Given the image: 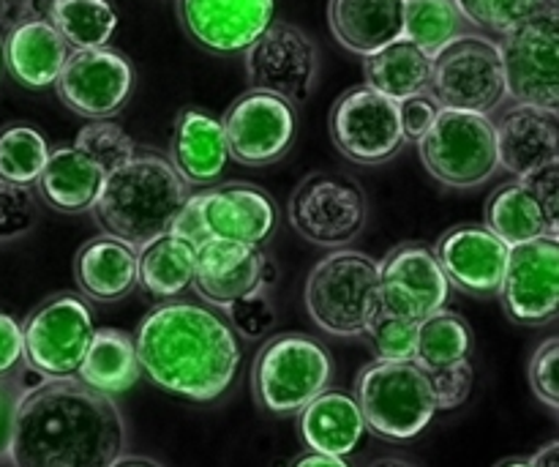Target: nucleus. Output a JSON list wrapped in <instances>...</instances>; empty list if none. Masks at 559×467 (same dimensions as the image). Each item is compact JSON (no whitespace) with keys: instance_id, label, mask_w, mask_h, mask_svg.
<instances>
[{"instance_id":"1","label":"nucleus","mask_w":559,"mask_h":467,"mask_svg":"<svg viewBox=\"0 0 559 467\" xmlns=\"http://www.w3.org/2000/svg\"><path fill=\"white\" fill-rule=\"evenodd\" d=\"M126 446L129 430L115 399L63 377L20 392L5 459L11 467H109Z\"/></svg>"},{"instance_id":"2","label":"nucleus","mask_w":559,"mask_h":467,"mask_svg":"<svg viewBox=\"0 0 559 467\" xmlns=\"http://www.w3.org/2000/svg\"><path fill=\"white\" fill-rule=\"evenodd\" d=\"M136 359L147 381L189 402H216L238 381L243 345L213 306L164 301L134 334Z\"/></svg>"},{"instance_id":"3","label":"nucleus","mask_w":559,"mask_h":467,"mask_svg":"<svg viewBox=\"0 0 559 467\" xmlns=\"http://www.w3.org/2000/svg\"><path fill=\"white\" fill-rule=\"evenodd\" d=\"M186 200L189 186L175 173L167 156L136 153L123 167L104 175L91 213L104 235L140 249L169 233V224Z\"/></svg>"},{"instance_id":"4","label":"nucleus","mask_w":559,"mask_h":467,"mask_svg":"<svg viewBox=\"0 0 559 467\" xmlns=\"http://www.w3.org/2000/svg\"><path fill=\"white\" fill-rule=\"evenodd\" d=\"M353 397L366 430L391 443L413 441L437 416L429 372L415 361H371L360 370Z\"/></svg>"},{"instance_id":"5","label":"nucleus","mask_w":559,"mask_h":467,"mask_svg":"<svg viewBox=\"0 0 559 467\" xmlns=\"http://www.w3.org/2000/svg\"><path fill=\"white\" fill-rule=\"evenodd\" d=\"M380 301V262L358 249H331L306 279L309 317L331 337H364Z\"/></svg>"},{"instance_id":"6","label":"nucleus","mask_w":559,"mask_h":467,"mask_svg":"<svg viewBox=\"0 0 559 467\" xmlns=\"http://www.w3.org/2000/svg\"><path fill=\"white\" fill-rule=\"evenodd\" d=\"M333 381V355L309 334H278L257 353L251 392L273 416H298Z\"/></svg>"},{"instance_id":"7","label":"nucleus","mask_w":559,"mask_h":467,"mask_svg":"<svg viewBox=\"0 0 559 467\" xmlns=\"http://www.w3.org/2000/svg\"><path fill=\"white\" fill-rule=\"evenodd\" d=\"M415 145L431 178L451 189L484 186L500 170L495 120L489 115L440 107L431 129Z\"/></svg>"},{"instance_id":"8","label":"nucleus","mask_w":559,"mask_h":467,"mask_svg":"<svg viewBox=\"0 0 559 467\" xmlns=\"http://www.w3.org/2000/svg\"><path fill=\"white\" fill-rule=\"evenodd\" d=\"M429 93L440 107L489 115L508 98L495 38L464 33L431 58Z\"/></svg>"},{"instance_id":"9","label":"nucleus","mask_w":559,"mask_h":467,"mask_svg":"<svg viewBox=\"0 0 559 467\" xmlns=\"http://www.w3.org/2000/svg\"><path fill=\"white\" fill-rule=\"evenodd\" d=\"M93 334H96V320L82 295H52L41 301L22 323L25 364L44 381L76 377Z\"/></svg>"},{"instance_id":"10","label":"nucleus","mask_w":559,"mask_h":467,"mask_svg":"<svg viewBox=\"0 0 559 467\" xmlns=\"http://www.w3.org/2000/svg\"><path fill=\"white\" fill-rule=\"evenodd\" d=\"M289 224L300 238L322 249H344L366 227L369 202L355 178L342 173H311L293 191Z\"/></svg>"},{"instance_id":"11","label":"nucleus","mask_w":559,"mask_h":467,"mask_svg":"<svg viewBox=\"0 0 559 467\" xmlns=\"http://www.w3.org/2000/svg\"><path fill=\"white\" fill-rule=\"evenodd\" d=\"M497 47L508 98L559 113V9L502 33Z\"/></svg>"},{"instance_id":"12","label":"nucleus","mask_w":559,"mask_h":467,"mask_svg":"<svg viewBox=\"0 0 559 467\" xmlns=\"http://www.w3.org/2000/svg\"><path fill=\"white\" fill-rule=\"evenodd\" d=\"M251 91H265L300 107L320 80V49L306 31L289 22H271L243 52Z\"/></svg>"},{"instance_id":"13","label":"nucleus","mask_w":559,"mask_h":467,"mask_svg":"<svg viewBox=\"0 0 559 467\" xmlns=\"http://www.w3.org/2000/svg\"><path fill=\"white\" fill-rule=\"evenodd\" d=\"M328 129L338 153L364 167L391 162L404 148L399 104L366 85L353 87L333 104Z\"/></svg>"},{"instance_id":"14","label":"nucleus","mask_w":559,"mask_h":467,"mask_svg":"<svg viewBox=\"0 0 559 467\" xmlns=\"http://www.w3.org/2000/svg\"><path fill=\"white\" fill-rule=\"evenodd\" d=\"M55 87L71 113L91 120H109L131 98L134 66L118 49H71Z\"/></svg>"},{"instance_id":"15","label":"nucleus","mask_w":559,"mask_h":467,"mask_svg":"<svg viewBox=\"0 0 559 467\" xmlns=\"http://www.w3.org/2000/svg\"><path fill=\"white\" fill-rule=\"evenodd\" d=\"M502 310L519 326H546L559 315V235L513 246L500 284Z\"/></svg>"},{"instance_id":"16","label":"nucleus","mask_w":559,"mask_h":467,"mask_svg":"<svg viewBox=\"0 0 559 467\" xmlns=\"http://www.w3.org/2000/svg\"><path fill=\"white\" fill-rule=\"evenodd\" d=\"M229 159L246 167L276 164L293 148L295 107L265 91H249L222 118Z\"/></svg>"},{"instance_id":"17","label":"nucleus","mask_w":559,"mask_h":467,"mask_svg":"<svg viewBox=\"0 0 559 467\" xmlns=\"http://www.w3.org/2000/svg\"><path fill=\"white\" fill-rule=\"evenodd\" d=\"M183 31L213 55L246 52L276 14V0H175Z\"/></svg>"},{"instance_id":"18","label":"nucleus","mask_w":559,"mask_h":467,"mask_svg":"<svg viewBox=\"0 0 559 467\" xmlns=\"http://www.w3.org/2000/svg\"><path fill=\"white\" fill-rule=\"evenodd\" d=\"M273 282V266L260 246L235 244V241L211 238L197 246L194 282L202 301L227 310L235 301L265 290Z\"/></svg>"},{"instance_id":"19","label":"nucleus","mask_w":559,"mask_h":467,"mask_svg":"<svg viewBox=\"0 0 559 467\" xmlns=\"http://www.w3.org/2000/svg\"><path fill=\"white\" fill-rule=\"evenodd\" d=\"M448 293L451 284L431 246L402 244L380 262V301L402 315L424 320L445 310Z\"/></svg>"},{"instance_id":"20","label":"nucleus","mask_w":559,"mask_h":467,"mask_svg":"<svg viewBox=\"0 0 559 467\" xmlns=\"http://www.w3.org/2000/svg\"><path fill=\"white\" fill-rule=\"evenodd\" d=\"M435 255L451 288L473 299H497L511 246L484 224H459L440 235Z\"/></svg>"},{"instance_id":"21","label":"nucleus","mask_w":559,"mask_h":467,"mask_svg":"<svg viewBox=\"0 0 559 467\" xmlns=\"http://www.w3.org/2000/svg\"><path fill=\"white\" fill-rule=\"evenodd\" d=\"M500 170L513 178L559 162V118L551 109L513 104L495 124Z\"/></svg>"},{"instance_id":"22","label":"nucleus","mask_w":559,"mask_h":467,"mask_svg":"<svg viewBox=\"0 0 559 467\" xmlns=\"http://www.w3.org/2000/svg\"><path fill=\"white\" fill-rule=\"evenodd\" d=\"M202 219L211 238L262 246L278 222L276 202L251 184H224L202 191Z\"/></svg>"},{"instance_id":"23","label":"nucleus","mask_w":559,"mask_h":467,"mask_svg":"<svg viewBox=\"0 0 559 467\" xmlns=\"http://www.w3.org/2000/svg\"><path fill=\"white\" fill-rule=\"evenodd\" d=\"M169 164L186 186H211L229 164L222 120L197 107L180 109L169 137Z\"/></svg>"},{"instance_id":"24","label":"nucleus","mask_w":559,"mask_h":467,"mask_svg":"<svg viewBox=\"0 0 559 467\" xmlns=\"http://www.w3.org/2000/svg\"><path fill=\"white\" fill-rule=\"evenodd\" d=\"M298 432L309 452L347 459L369 430L353 394L325 388L298 413Z\"/></svg>"},{"instance_id":"25","label":"nucleus","mask_w":559,"mask_h":467,"mask_svg":"<svg viewBox=\"0 0 559 467\" xmlns=\"http://www.w3.org/2000/svg\"><path fill=\"white\" fill-rule=\"evenodd\" d=\"M328 25L344 49L366 58L404 38V0H331Z\"/></svg>"},{"instance_id":"26","label":"nucleus","mask_w":559,"mask_h":467,"mask_svg":"<svg viewBox=\"0 0 559 467\" xmlns=\"http://www.w3.org/2000/svg\"><path fill=\"white\" fill-rule=\"evenodd\" d=\"M3 47V63L20 85L31 91L55 85L66 58L69 44L63 42L49 20H25L0 42Z\"/></svg>"},{"instance_id":"27","label":"nucleus","mask_w":559,"mask_h":467,"mask_svg":"<svg viewBox=\"0 0 559 467\" xmlns=\"http://www.w3.org/2000/svg\"><path fill=\"white\" fill-rule=\"evenodd\" d=\"M80 293L98 304H115L136 288V249L109 235L91 238L74 260Z\"/></svg>"},{"instance_id":"28","label":"nucleus","mask_w":559,"mask_h":467,"mask_svg":"<svg viewBox=\"0 0 559 467\" xmlns=\"http://www.w3.org/2000/svg\"><path fill=\"white\" fill-rule=\"evenodd\" d=\"M104 184V170L74 145L49 148L36 180L38 197L60 213H91Z\"/></svg>"},{"instance_id":"29","label":"nucleus","mask_w":559,"mask_h":467,"mask_svg":"<svg viewBox=\"0 0 559 467\" xmlns=\"http://www.w3.org/2000/svg\"><path fill=\"white\" fill-rule=\"evenodd\" d=\"M142 377L134 337L118 328H96L87 353L76 370V381L104 397H118L136 386Z\"/></svg>"},{"instance_id":"30","label":"nucleus","mask_w":559,"mask_h":467,"mask_svg":"<svg viewBox=\"0 0 559 467\" xmlns=\"http://www.w3.org/2000/svg\"><path fill=\"white\" fill-rule=\"evenodd\" d=\"M364 80L366 87L399 104L418 93H429L431 58L413 42L399 38V42L366 55Z\"/></svg>"},{"instance_id":"31","label":"nucleus","mask_w":559,"mask_h":467,"mask_svg":"<svg viewBox=\"0 0 559 467\" xmlns=\"http://www.w3.org/2000/svg\"><path fill=\"white\" fill-rule=\"evenodd\" d=\"M197 249L175 235L164 233L136 249V284L153 299L175 301L194 282Z\"/></svg>"},{"instance_id":"32","label":"nucleus","mask_w":559,"mask_h":467,"mask_svg":"<svg viewBox=\"0 0 559 467\" xmlns=\"http://www.w3.org/2000/svg\"><path fill=\"white\" fill-rule=\"evenodd\" d=\"M486 230L497 235L502 244L522 246L530 241L540 238V235H559L546 219L544 208L535 200L533 191L522 184V180H511L502 184L495 195L486 200Z\"/></svg>"},{"instance_id":"33","label":"nucleus","mask_w":559,"mask_h":467,"mask_svg":"<svg viewBox=\"0 0 559 467\" xmlns=\"http://www.w3.org/2000/svg\"><path fill=\"white\" fill-rule=\"evenodd\" d=\"M47 20L69 49H98L115 36L118 11L109 0H52Z\"/></svg>"},{"instance_id":"34","label":"nucleus","mask_w":559,"mask_h":467,"mask_svg":"<svg viewBox=\"0 0 559 467\" xmlns=\"http://www.w3.org/2000/svg\"><path fill=\"white\" fill-rule=\"evenodd\" d=\"M469 353H473V331L464 317L440 310L420 320L418 345H415V364L420 370H445L469 361Z\"/></svg>"},{"instance_id":"35","label":"nucleus","mask_w":559,"mask_h":467,"mask_svg":"<svg viewBox=\"0 0 559 467\" xmlns=\"http://www.w3.org/2000/svg\"><path fill=\"white\" fill-rule=\"evenodd\" d=\"M467 27V20L453 0H404V38L424 49L429 58L469 33Z\"/></svg>"},{"instance_id":"36","label":"nucleus","mask_w":559,"mask_h":467,"mask_svg":"<svg viewBox=\"0 0 559 467\" xmlns=\"http://www.w3.org/2000/svg\"><path fill=\"white\" fill-rule=\"evenodd\" d=\"M49 156V142L36 126L11 124L0 129V180L14 186H36Z\"/></svg>"},{"instance_id":"37","label":"nucleus","mask_w":559,"mask_h":467,"mask_svg":"<svg viewBox=\"0 0 559 467\" xmlns=\"http://www.w3.org/2000/svg\"><path fill=\"white\" fill-rule=\"evenodd\" d=\"M420 320L391 310L377 301L374 312L369 315L364 337H369L380 361H415V345H418Z\"/></svg>"},{"instance_id":"38","label":"nucleus","mask_w":559,"mask_h":467,"mask_svg":"<svg viewBox=\"0 0 559 467\" xmlns=\"http://www.w3.org/2000/svg\"><path fill=\"white\" fill-rule=\"evenodd\" d=\"M453 3L459 5L469 27L495 36L513 31L544 11L559 9V0H453Z\"/></svg>"},{"instance_id":"39","label":"nucleus","mask_w":559,"mask_h":467,"mask_svg":"<svg viewBox=\"0 0 559 467\" xmlns=\"http://www.w3.org/2000/svg\"><path fill=\"white\" fill-rule=\"evenodd\" d=\"M74 148L85 153L91 162H96L104 175L123 167L136 156L134 140L126 135L123 126L112 124V120H91L87 126H82L80 135L74 137Z\"/></svg>"},{"instance_id":"40","label":"nucleus","mask_w":559,"mask_h":467,"mask_svg":"<svg viewBox=\"0 0 559 467\" xmlns=\"http://www.w3.org/2000/svg\"><path fill=\"white\" fill-rule=\"evenodd\" d=\"M227 323L238 337L249 339V342H260L276 326V306H273L271 295L265 290H257V293L227 306Z\"/></svg>"},{"instance_id":"41","label":"nucleus","mask_w":559,"mask_h":467,"mask_svg":"<svg viewBox=\"0 0 559 467\" xmlns=\"http://www.w3.org/2000/svg\"><path fill=\"white\" fill-rule=\"evenodd\" d=\"M36 195L27 186L0 180V244L16 241L36 227Z\"/></svg>"},{"instance_id":"42","label":"nucleus","mask_w":559,"mask_h":467,"mask_svg":"<svg viewBox=\"0 0 559 467\" xmlns=\"http://www.w3.org/2000/svg\"><path fill=\"white\" fill-rule=\"evenodd\" d=\"M559 339L549 337L538 345V350L530 359V388L549 410H559Z\"/></svg>"},{"instance_id":"43","label":"nucleus","mask_w":559,"mask_h":467,"mask_svg":"<svg viewBox=\"0 0 559 467\" xmlns=\"http://www.w3.org/2000/svg\"><path fill=\"white\" fill-rule=\"evenodd\" d=\"M431 394H435L437 413L440 410H456L462 408L469 399L475 386V372L469 361H462V364L445 366V370L429 372Z\"/></svg>"},{"instance_id":"44","label":"nucleus","mask_w":559,"mask_h":467,"mask_svg":"<svg viewBox=\"0 0 559 467\" xmlns=\"http://www.w3.org/2000/svg\"><path fill=\"white\" fill-rule=\"evenodd\" d=\"M440 104L431 98V93H418L404 102H399V126H402L404 142H418L435 124Z\"/></svg>"},{"instance_id":"45","label":"nucleus","mask_w":559,"mask_h":467,"mask_svg":"<svg viewBox=\"0 0 559 467\" xmlns=\"http://www.w3.org/2000/svg\"><path fill=\"white\" fill-rule=\"evenodd\" d=\"M519 180L533 191L535 200L544 208L549 224L559 233V162L546 164V167L535 170V173L524 175Z\"/></svg>"},{"instance_id":"46","label":"nucleus","mask_w":559,"mask_h":467,"mask_svg":"<svg viewBox=\"0 0 559 467\" xmlns=\"http://www.w3.org/2000/svg\"><path fill=\"white\" fill-rule=\"evenodd\" d=\"M169 235L186 241L197 249L205 241H211V233L205 227V219H202V195H189V200L183 202V208L178 211V217L169 224Z\"/></svg>"},{"instance_id":"47","label":"nucleus","mask_w":559,"mask_h":467,"mask_svg":"<svg viewBox=\"0 0 559 467\" xmlns=\"http://www.w3.org/2000/svg\"><path fill=\"white\" fill-rule=\"evenodd\" d=\"M25 361L22 326L11 315L0 312V381H9Z\"/></svg>"},{"instance_id":"48","label":"nucleus","mask_w":559,"mask_h":467,"mask_svg":"<svg viewBox=\"0 0 559 467\" xmlns=\"http://www.w3.org/2000/svg\"><path fill=\"white\" fill-rule=\"evenodd\" d=\"M16 397H20V388L11 381H0V459L5 457V448H9L11 416H14Z\"/></svg>"},{"instance_id":"49","label":"nucleus","mask_w":559,"mask_h":467,"mask_svg":"<svg viewBox=\"0 0 559 467\" xmlns=\"http://www.w3.org/2000/svg\"><path fill=\"white\" fill-rule=\"evenodd\" d=\"M31 5L33 0H0V38L9 36L20 22L33 20Z\"/></svg>"},{"instance_id":"50","label":"nucleus","mask_w":559,"mask_h":467,"mask_svg":"<svg viewBox=\"0 0 559 467\" xmlns=\"http://www.w3.org/2000/svg\"><path fill=\"white\" fill-rule=\"evenodd\" d=\"M289 467H353L344 457H328V454H317V452H306L300 457L293 459Z\"/></svg>"},{"instance_id":"51","label":"nucleus","mask_w":559,"mask_h":467,"mask_svg":"<svg viewBox=\"0 0 559 467\" xmlns=\"http://www.w3.org/2000/svg\"><path fill=\"white\" fill-rule=\"evenodd\" d=\"M109 467H167L162 465L158 459H151V457H136V454H123L120 459H115Z\"/></svg>"},{"instance_id":"52","label":"nucleus","mask_w":559,"mask_h":467,"mask_svg":"<svg viewBox=\"0 0 559 467\" xmlns=\"http://www.w3.org/2000/svg\"><path fill=\"white\" fill-rule=\"evenodd\" d=\"M369 467H420V465L409 463V459H402V457H382V459H374Z\"/></svg>"},{"instance_id":"53","label":"nucleus","mask_w":559,"mask_h":467,"mask_svg":"<svg viewBox=\"0 0 559 467\" xmlns=\"http://www.w3.org/2000/svg\"><path fill=\"white\" fill-rule=\"evenodd\" d=\"M495 467H535V463L530 457H511V459H502Z\"/></svg>"},{"instance_id":"54","label":"nucleus","mask_w":559,"mask_h":467,"mask_svg":"<svg viewBox=\"0 0 559 467\" xmlns=\"http://www.w3.org/2000/svg\"><path fill=\"white\" fill-rule=\"evenodd\" d=\"M0 71H3V47H0Z\"/></svg>"}]
</instances>
